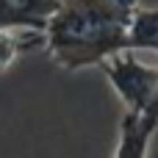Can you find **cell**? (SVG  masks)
<instances>
[{
  "mask_svg": "<svg viewBox=\"0 0 158 158\" xmlns=\"http://www.w3.org/2000/svg\"><path fill=\"white\" fill-rule=\"evenodd\" d=\"M158 133V108L125 111L114 158H150V144Z\"/></svg>",
  "mask_w": 158,
  "mask_h": 158,
  "instance_id": "obj_3",
  "label": "cell"
},
{
  "mask_svg": "<svg viewBox=\"0 0 158 158\" xmlns=\"http://www.w3.org/2000/svg\"><path fill=\"white\" fill-rule=\"evenodd\" d=\"M111 89L122 100L125 111H150L158 108V64L144 61L133 50L114 53L100 64Z\"/></svg>",
  "mask_w": 158,
  "mask_h": 158,
  "instance_id": "obj_2",
  "label": "cell"
},
{
  "mask_svg": "<svg viewBox=\"0 0 158 158\" xmlns=\"http://www.w3.org/2000/svg\"><path fill=\"white\" fill-rule=\"evenodd\" d=\"M136 8L139 0H61L44 25V50L69 72L100 67L128 50Z\"/></svg>",
  "mask_w": 158,
  "mask_h": 158,
  "instance_id": "obj_1",
  "label": "cell"
},
{
  "mask_svg": "<svg viewBox=\"0 0 158 158\" xmlns=\"http://www.w3.org/2000/svg\"><path fill=\"white\" fill-rule=\"evenodd\" d=\"M128 50L158 56V8L139 6L133 11L131 31H128Z\"/></svg>",
  "mask_w": 158,
  "mask_h": 158,
  "instance_id": "obj_5",
  "label": "cell"
},
{
  "mask_svg": "<svg viewBox=\"0 0 158 158\" xmlns=\"http://www.w3.org/2000/svg\"><path fill=\"white\" fill-rule=\"evenodd\" d=\"M61 0H0V33L3 31H36L44 33L47 19Z\"/></svg>",
  "mask_w": 158,
  "mask_h": 158,
  "instance_id": "obj_4",
  "label": "cell"
}]
</instances>
